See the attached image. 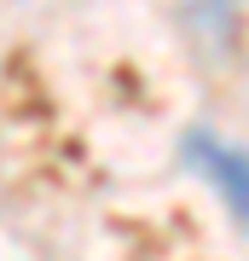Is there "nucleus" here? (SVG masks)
I'll list each match as a JSON object with an SVG mask.
<instances>
[{
  "mask_svg": "<svg viewBox=\"0 0 249 261\" xmlns=\"http://www.w3.org/2000/svg\"><path fill=\"white\" fill-rule=\"evenodd\" d=\"M185 157L197 163V174H203V180H214V186H220L226 209L249 226V151L214 140V134H191V140H185Z\"/></svg>",
  "mask_w": 249,
  "mask_h": 261,
  "instance_id": "1",
  "label": "nucleus"
},
{
  "mask_svg": "<svg viewBox=\"0 0 249 261\" xmlns=\"http://www.w3.org/2000/svg\"><path fill=\"white\" fill-rule=\"evenodd\" d=\"M185 18L203 41L214 47H232V35H238V0H185Z\"/></svg>",
  "mask_w": 249,
  "mask_h": 261,
  "instance_id": "2",
  "label": "nucleus"
}]
</instances>
